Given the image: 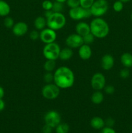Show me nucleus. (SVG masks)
<instances>
[{
  "mask_svg": "<svg viewBox=\"0 0 132 133\" xmlns=\"http://www.w3.org/2000/svg\"><path fill=\"white\" fill-rule=\"evenodd\" d=\"M43 79L46 84L54 83V74L52 72H45L43 77Z\"/></svg>",
  "mask_w": 132,
  "mask_h": 133,
  "instance_id": "obj_27",
  "label": "nucleus"
},
{
  "mask_svg": "<svg viewBox=\"0 0 132 133\" xmlns=\"http://www.w3.org/2000/svg\"><path fill=\"white\" fill-rule=\"evenodd\" d=\"M94 0H80V6L84 9H90Z\"/></svg>",
  "mask_w": 132,
  "mask_h": 133,
  "instance_id": "obj_29",
  "label": "nucleus"
},
{
  "mask_svg": "<svg viewBox=\"0 0 132 133\" xmlns=\"http://www.w3.org/2000/svg\"><path fill=\"white\" fill-rule=\"evenodd\" d=\"M69 131V126L65 123H60L56 127V133H68Z\"/></svg>",
  "mask_w": 132,
  "mask_h": 133,
  "instance_id": "obj_23",
  "label": "nucleus"
},
{
  "mask_svg": "<svg viewBox=\"0 0 132 133\" xmlns=\"http://www.w3.org/2000/svg\"><path fill=\"white\" fill-rule=\"evenodd\" d=\"M53 12H54L53 11V10H45V12H44V17H45L46 19H47L48 18H49V17L52 15V14H53Z\"/></svg>",
  "mask_w": 132,
  "mask_h": 133,
  "instance_id": "obj_38",
  "label": "nucleus"
},
{
  "mask_svg": "<svg viewBox=\"0 0 132 133\" xmlns=\"http://www.w3.org/2000/svg\"><path fill=\"white\" fill-rule=\"evenodd\" d=\"M43 9L44 10H52L53 6V2H52L50 0H44L41 4Z\"/></svg>",
  "mask_w": 132,
  "mask_h": 133,
  "instance_id": "obj_30",
  "label": "nucleus"
},
{
  "mask_svg": "<svg viewBox=\"0 0 132 133\" xmlns=\"http://www.w3.org/2000/svg\"><path fill=\"white\" fill-rule=\"evenodd\" d=\"M64 9V5L63 3L58 2V1H54L53 3V11L54 12H62Z\"/></svg>",
  "mask_w": 132,
  "mask_h": 133,
  "instance_id": "obj_24",
  "label": "nucleus"
},
{
  "mask_svg": "<svg viewBox=\"0 0 132 133\" xmlns=\"http://www.w3.org/2000/svg\"><path fill=\"white\" fill-rule=\"evenodd\" d=\"M56 38L57 34L56 31L49 27H45L40 32V40L45 44L54 42Z\"/></svg>",
  "mask_w": 132,
  "mask_h": 133,
  "instance_id": "obj_10",
  "label": "nucleus"
},
{
  "mask_svg": "<svg viewBox=\"0 0 132 133\" xmlns=\"http://www.w3.org/2000/svg\"><path fill=\"white\" fill-rule=\"evenodd\" d=\"M28 25L23 22H17L14 25L13 27L12 28V33L16 36H18V37L23 36L25 35H26L28 32Z\"/></svg>",
  "mask_w": 132,
  "mask_h": 133,
  "instance_id": "obj_12",
  "label": "nucleus"
},
{
  "mask_svg": "<svg viewBox=\"0 0 132 133\" xmlns=\"http://www.w3.org/2000/svg\"><path fill=\"white\" fill-rule=\"evenodd\" d=\"M92 49L90 45L84 44L78 48V55L81 59L89 60L92 56Z\"/></svg>",
  "mask_w": 132,
  "mask_h": 133,
  "instance_id": "obj_14",
  "label": "nucleus"
},
{
  "mask_svg": "<svg viewBox=\"0 0 132 133\" xmlns=\"http://www.w3.org/2000/svg\"><path fill=\"white\" fill-rule=\"evenodd\" d=\"M82 38L84 44H87V45H90L92 43L94 42V39H95V37H94V35L91 32H89V33L87 34L85 36H82Z\"/></svg>",
  "mask_w": 132,
  "mask_h": 133,
  "instance_id": "obj_25",
  "label": "nucleus"
},
{
  "mask_svg": "<svg viewBox=\"0 0 132 133\" xmlns=\"http://www.w3.org/2000/svg\"><path fill=\"white\" fill-rule=\"evenodd\" d=\"M119 75L122 79H127L130 75V71H129V69L125 68L124 69H122L119 73Z\"/></svg>",
  "mask_w": 132,
  "mask_h": 133,
  "instance_id": "obj_32",
  "label": "nucleus"
},
{
  "mask_svg": "<svg viewBox=\"0 0 132 133\" xmlns=\"http://www.w3.org/2000/svg\"><path fill=\"white\" fill-rule=\"evenodd\" d=\"M5 108V103L3 99H0V112L3 111Z\"/></svg>",
  "mask_w": 132,
  "mask_h": 133,
  "instance_id": "obj_39",
  "label": "nucleus"
},
{
  "mask_svg": "<svg viewBox=\"0 0 132 133\" xmlns=\"http://www.w3.org/2000/svg\"><path fill=\"white\" fill-rule=\"evenodd\" d=\"M67 19L62 12H53L47 19V27L54 31H58L65 26Z\"/></svg>",
  "mask_w": 132,
  "mask_h": 133,
  "instance_id": "obj_3",
  "label": "nucleus"
},
{
  "mask_svg": "<svg viewBox=\"0 0 132 133\" xmlns=\"http://www.w3.org/2000/svg\"><path fill=\"white\" fill-rule=\"evenodd\" d=\"M56 66V62L54 60H46L43 64V69L46 72H52Z\"/></svg>",
  "mask_w": 132,
  "mask_h": 133,
  "instance_id": "obj_22",
  "label": "nucleus"
},
{
  "mask_svg": "<svg viewBox=\"0 0 132 133\" xmlns=\"http://www.w3.org/2000/svg\"><path fill=\"white\" fill-rule=\"evenodd\" d=\"M104 99V94L101 90H95L91 96V101L94 105H100L102 103Z\"/></svg>",
  "mask_w": 132,
  "mask_h": 133,
  "instance_id": "obj_17",
  "label": "nucleus"
},
{
  "mask_svg": "<svg viewBox=\"0 0 132 133\" xmlns=\"http://www.w3.org/2000/svg\"><path fill=\"white\" fill-rule=\"evenodd\" d=\"M90 125L94 129H102L105 126V122L102 118L95 116L91 119Z\"/></svg>",
  "mask_w": 132,
  "mask_h": 133,
  "instance_id": "obj_18",
  "label": "nucleus"
},
{
  "mask_svg": "<svg viewBox=\"0 0 132 133\" xmlns=\"http://www.w3.org/2000/svg\"><path fill=\"white\" fill-rule=\"evenodd\" d=\"M65 44L67 47L71 49L79 48L84 44L83 38L77 33H73L69 35L65 39Z\"/></svg>",
  "mask_w": 132,
  "mask_h": 133,
  "instance_id": "obj_11",
  "label": "nucleus"
},
{
  "mask_svg": "<svg viewBox=\"0 0 132 133\" xmlns=\"http://www.w3.org/2000/svg\"><path fill=\"white\" fill-rule=\"evenodd\" d=\"M34 26L38 31H41L47 26V19L44 16H38L34 21Z\"/></svg>",
  "mask_w": 132,
  "mask_h": 133,
  "instance_id": "obj_20",
  "label": "nucleus"
},
{
  "mask_svg": "<svg viewBox=\"0 0 132 133\" xmlns=\"http://www.w3.org/2000/svg\"><path fill=\"white\" fill-rule=\"evenodd\" d=\"M29 38L33 41L38 40L40 38V32L38 30H32L30 32Z\"/></svg>",
  "mask_w": 132,
  "mask_h": 133,
  "instance_id": "obj_33",
  "label": "nucleus"
},
{
  "mask_svg": "<svg viewBox=\"0 0 132 133\" xmlns=\"http://www.w3.org/2000/svg\"><path fill=\"white\" fill-rule=\"evenodd\" d=\"M4 96H5V90H4V88L0 86V99L3 98Z\"/></svg>",
  "mask_w": 132,
  "mask_h": 133,
  "instance_id": "obj_40",
  "label": "nucleus"
},
{
  "mask_svg": "<svg viewBox=\"0 0 132 133\" xmlns=\"http://www.w3.org/2000/svg\"><path fill=\"white\" fill-rule=\"evenodd\" d=\"M56 1H58V2H61V3H64L65 2H66V1L67 0H55Z\"/></svg>",
  "mask_w": 132,
  "mask_h": 133,
  "instance_id": "obj_41",
  "label": "nucleus"
},
{
  "mask_svg": "<svg viewBox=\"0 0 132 133\" xmlns=\"http://www.w3.org/2000/svg\"><path fill=\"white\" fill-rule=\"evenodd\" d=\"M119 1H121V2H122L123 3H124L129 2V1H130L131 0H119Z\"/></svg>",
  "mask_w": 132,
  "mask_h": 133,
  "instance_id": "obj_42",
  "label": "nucleus"
},
{
  "mask_svg": "<svg viewBox=\"0 0 132 133\" xmlns=\"http://www.w3.org/2000/svg\"><path fill=\"white\" fill-rule=\"evenodd\" d=\"M72 56H73L72 49L71 48H69V47H66V48L61 49L60 52L59 58L62 61H66L71 59Z\"/></svg>",
  "mask_w": 132,
  "mask_h": 133,
  "instance_id": "obj_16",
  "label": "nucleus"
},
{
  "mask_svg": "<svg viewBox=\"0 0 132 133\" xmlns=\"http://www.w3.org/2000/svg\"><path fill=\"white\" fill-rule=\"evenodd\" d=\"M109 5L107 0H94L90 7L92 16L95 18H101L108 10Z\"/></svg>",
  "mask_w": 132,
  "mask_h": 133,
  "instance_id": "obj_5",
  "label": "nucleus"
},
{
  "mask_svg": "<svg viewBox=\"0 0 132 133\" xmlns=\"http://www.w3.org/2000/svg\"><path fill=\"white\" fill-rule=\"evenodd\" d=\"M104 122L105 125H106V127H112L113 126L115 125V120L111 118H108L107 119H106Z\"/></svg>",
  "mask_w": 132,
  "mask_h": 133,
  "instance_id": "obj_35",
  "label": "nucleus"
},
{
  "mask_svg": "<svg viewBox=\"0 0 132 133\" xmlns=\"http://www.w3.org/2000/svg\"><path fill=\"white\" fill-rule=\"evenodd\" d=\"M103 90H104V92H106V94H107L108 95L113 94L114 92H115V87H114L113 85H111V84L106 85Z\"/></svg>",
  "mask_w": 132,
  "mask_h": 133,
  "instance_id": "obj_34",
  "label": "nucleus"
},
{
  "mask_svg": "<svg viewBox=\"0 0 132 133\" xmlns=\"http://www.w3.org/2000/svg\"><path fill=\"white\" fill-rule=\"evenodd\" d=\"M75 31L76 33L80 35L81 36H84L87 34L91 32L90 25L89 23L85 22H80L75 26Z\"/></svg>",
  "mask_w": 132,
  "mask_h": 133,
  "instance_id": "obj_15",
  "label": "nucleus"
},
{
  "mask_svg": "<svg viewBox=\"0 0 132 133\" xmlns=\"http://www.w3.org/2000/svg\"><path fill=\"white\" fill-rule=\"evenodd\" d=\"M101 67L104 70L109 71L113 68L115 64V59L110 54H105L101 58Z\"/></svg>",
  "mask_w": 132,
  "mask_h": 133,
  "instance_id": "obj_13",
  "label": "nucleus"
},
{
  "mask_svg": "<svg viewBox=\"0 0 132 133\" xmlns=\"http://www.w3.org/2000/svg\"><path fill=\"white\" fill-rule=\"evenodd\" d=\"M130 18H131V20H132V13H131V14Z\"/></svg>",
  "mask_w": 132,
  "mask_h": 133,
  "instance_id": "obj_43",
  "label": "nucleus"
},
{
  "mask_svg": "<svg viewBox=\"0 0 132 133\" xmlns=\"http://www.w3.org/2000/svg\"><path fill=\"white\" fill-rule=\"evenodd\" d=\"M66 3L70 9H72L80 6V0H67Z\"/></svg>",
  "mask_w": 132,
  "mask_h": 133,
  "instance_id": "obj_31",
  "label": "nucleus"
},
{
  "mask_svg": "<svg viewBox=\"0 0 132 133\" xmlns=\"http://www.w3.org/2000/svg\"><path fill=\"white\" fill-rule=\"evenodd\" d=\"M61 51L60 46L56 42L45 44L43 48V55L46 60L56 61L59 58L60 52Z\"/></svg>",
  "mask_w": 132,
  "mask_h": 133,
  "instance_id": "obj_4",
  "label": "nucleus"
},
{
  "mask_svg": "<svg viewBox=\"0 0 132 133\" xmlns=\"http://www.w3.org/2000/svg\"><path fill=\"white\" fill-rule=\"evenodd\" d=\"M91 32L97 38H104L109 32V26L105 19L102 18H95L91 22Z\"/></svg>",
  "mask_w": 132,
  "mask_h": 133,
  "instance_id": "obj_2",
  "label": "nucleus"
},
{
  "mask_svg": "<svg viewBox=\"0 0 132 133\" xmlns=\"http://www.w3.org/2000/svg\"><path fill=\"white\" fill-rule=\"evenodd\" d=\"M60 88L54 83L46 84L41 90V94L45 99L54 100L58 98L60 94Z\"/></svg>",
  "mask_w": 132,
  "mask_h": 133,
  "instance_id": "obj_6",
  "label": "nucleus"
},
{
  "mask_svg": "<svg viewBox=\"0 0 132 133\" xmlns=\"http://www.w3.org/2000/svg\"><path fill=\"white\" fill-rule=\"evenodd\" d=\"M123 8H124V4L122 2H121L119 0L115 1L113 5V9L116 12H120L122 10Z\"/></svg>",
  "mask_w": 132,
  "mask_h": 133,
  "instance_id": "obj_28",
  "label": "nucleus"
},
{
  "mask_svg": "<svg viewBox=\"0 0 132 133\" xmlns=\"http://www.w3.org/2000/svg\"><path fill=\"white\" fill-rule=\"evenodd\" d=\"M3 24L4 25H5V27H6V28L12 29L15 23H14V19H13L12 17L8 16H7L5 17V19H4Z\"/></svg>",
  "mask_w": 132,
  "mask_h": 133,
  "instance_id": "obj_26",
  "label": "nucleus"
},
{
  "mask_svg": "<svg viewBox=\"0 0 132 133\" xmlns=\"http://www.w3.org/2000/svg\"><path fill=\"white\" fill-rule=\"evenodd\" d=\"M45 124L54 128L61 123V116L58 112L52 110L47 112L44 116Z\"/></svg>",
  "mask_w": 132,
  "mask_h": 133,
  "instance_id": "obj_8",
  "label": "nucleus"
},
{
  "mask_svg": "<svg viewBox=\"0 0 132 133\" xmlns=\"http://www.w3.org/2000/svg\"><path fill=\"white\" fill-rule=\"evenodd\" d=\"M52 131H53V128L47 124H45L42 129L43 133H52Z\"/></svg>",
  "mask_w": 132,
  "mask_h": 133,
  "instance_id": "obj_37",
  "label": "nucleus"
},
{
  "mask_svg": "<svg viewBox=\"0 0 132 133\" xmlns=\"http://www.w3.org/2000/svg\"><path fill=\"white\" fill-rule=\"evenodd\" d=\"M75 81V74L72 70L67 66H60L54 72V83L60 89L71 88Z\"/></svg>",
  "mask_w": 132,
  "mask_h": 133,
  "instance_id": "obj_1",
  "label": "nucleus"
},
{
  "mask_svg": "<svg viewBox=\"0 0 132 133\" xmlns=\"http://www.w3.org/2000/svg\"><path fill=\"white\" fill-rule=\"evenodd\" d=\"M10 12V6L7 2L0 0V16L6 17Z\"/></svg>",
  "mask_w": 132,
  "mask_h": 133,
  "instance_id": "obj_21",
  "label": "nucleus"
},
{
  "mask_svg": "<svg viewBox=\"0 0 132 133\" xmlns=\"http://www.w3.org/2000/svg\"><path fill=\"white\" fill-rule=\"evenodd\" d=\"M100 133H116V132L112 127H105L102 129Z\"/></svg>",
  "mask_w": 132,
  "mask_h": 133,
  "instance_id": "obj_36",
  "label": "nucleus"
},
{
  "mask_svg": "<svg viewBox=\"0 0 132 133\" xmlns=\"http://www.w3.org/2000/svg\"><path fill=\"white\" fill-rule=\"evenodd\" d=\"M120 62L127 68L132 67V54L129 53H124L120 57Z\"/></svg>",
  "mask_w": 132,
  "mask_h": 133,
  "instance_id": "obj_19",
  "label": "nucleus"
},
{
  "mask_svg": "<svg viewBox=\"0 0 132 133\" xmlns=\"http://www.w3.org/2000/svg\"><path fill=\"white\" fill-rule=\"evenodd\" d=\"M69 16L75 21H80L85 18H90L92 16L90 9H84L79 6L77 7L70 9L69 10Z\"/></svg>",
  "mask_w": 132,
  "mask_h": 133,
  "instance_id": "obj_7",
  "label": "nucleus"
},
{
  "mask_svg": "<svg viewBox=\"0 0 132 133\" xmlns=\"http://www.w3.org/2000/svg\"><path fill=\"white\" fill-rule=\"evenodd\" d=\"M106 77L102 73H95L91 79V86L94 90H102L104 88L106 84Z\"/></svg>",
  "mask_w": 132,
  "mask_h": 133,
  "instance_id": "obj_9",
  "label": "nucleus"
}]
</instances>
